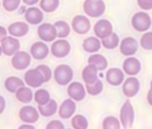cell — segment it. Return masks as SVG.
I'll return each instance as SVG.
<instances>
[{
	"label": "cell",
	"mask_w": 152,
	"mask_h": 129,
	"mask_svg": "<svg viewBox=\"0 0 152 129\" xmlns=\"http://www.w3.org/2000/svg\"><path fill=\"white\" fill-rule=\"evenodd\" d=\"M73 78L72 69L66 64L59 65L54 70V79L57 84L61 86H66L70 83Z\"/></svg>",
	"instance_id": "1"
},
{
	"label": "cell",
	"mask_w": 152,
	"mask_h": 129,
	"mask_svg": "<svg viewBox=\"0 0 152 129\" xmlns=\"http://www.w3.org/2000/svg\"><path fill=\"white\" fill-rule=\"evenodd\" d=\"M105 8L106 6L102 0H86L84 3V11L88 16L93 18L102 15Z\"/></svg>",
	"instance_id": "2"
},
{
	"label": "cell",
	"mask_w": 152,
	"mask_h": 129,
	"mask_svg": "<svg viewBox=\"0 0 152 129\" xmlns=\"http://www.w3.org/2000/svg\"><path fill=\"white\" fill-rule=\"evenodd\" d=\"M121 124L125 128H131L134 121V111L130 101H126L120 111Z\"/></svg>",
	"instance_id": "3"
},
{
	"label": "cell",
	"mask_w": 152,
	"mask_h": 129,
	"mask_svg": "<svg viewBox=\"0 0 152 129\" xmlns=\"http://www.w3.org/2000/svg\"><path fill=\"white\" fill-rule=\"evenodd\" d=\"M132 25L134 29L140 32L148 30L151 25V19L147 12H136L132 19Z\"/></svg>",
	"instance_id": "4"
},
{
	"label": "cell",
	"mask_w": 152,
	"mask_h": 129,
	"mask_svg": "<svg viewBox=\"0 0 152 129\" xmlns=\"http://www.w3.org/2000/svg\"><path fill=\"white\" fill-rule=\"evenodd\" d=\"M20 44L18 39L12 37H4L1 39V48L4 54L11 56L15 54L20 49Z\"/></svg>",
	"instance_id": "5"
},
{
	"label": "cell",
	"mask_w": 152,
	"mask_h": 129,
	"mask_svg": "<svg viewBox=\"0 0 152 129\" xmlns=\"http://www.w3.org/2000/svg\"><path fill=\"white\" fill-rule=\"evenodd\" d=\"M37 34L38 37L45 42H52L58 37L56 27L50 23L41 24L37 29Z\"/></svg>",
	"instance_id": "6"
},
{
	"label": "cell",
	"mask_w": 152,
	"mask_h": 129,
	"mask_svg": "<svg viewBox=\"0 0 152 129\" xmlns=\"http://www.w3.org/2000/svg\"><path fill=\"white\" fill-rule=\"evenodd\" d=\"M24 79L27 85H28L31 87H39L42 86V84L45 81V78L42 75V73L36 68L33 70H29L25 73Z\"/></svg>",
	"instance_id": "7"
},
{
	"label": "cell",
	"mask_w": 152,
	"mask_h": 129,
	"mask_svg": "<svg viewBox=\"0 0 152 129\" xmlns=\"http://www.w3.org/2000/svg\"><path fill=\"white\" fill-rule=\"evenodd\" d=\"M70 52V45L67 40L60 39L55 41L51 46V53L57 58H63Z\"/></svg>",
	"instance_id": "8"
},
{
	"label": "cell",
	"mask_w": 152,
	"mask_h": 129,
	"mask_svg": "<svg viewBox=\"0 0 152 129\" xmlns=\"http://www.w3.org/2000/svg\"><path fill=\"white\" fill-rule=\"evenodd\" d=\"M71 27L75 32H77V34L83 35L89 31L91 24H90V21L86 16L77 15L72 20Z\"/></svg>",
	"instance_id": "9"
},
{
	"label": "cell",
	"mask_w": 152,
	"mask_h": 129,
	"mask_svg": "<svg viewBox=\"0 0 152 129\" xmlns=\"http://www.w3.org/2000/svg\"><path fill=\"white\" fill-rule=\"evenodd\" d=\"M30 55L26 52H17L12 59V65L15 70H22L30 64Z\"/></svg>",
	"instance_id": "10"
},
{
	"label": "cell",
	"mask_w": 152,
	"mask_h": 129,
	"mask_svg": "<svg viewBox=\"0 0 152 129\" xmlns=\"http://www.w3.org/2000/svg\"><path fill=\"white\" fill-rule=\"evenodd\" d=\"M94 29V34L96 35V37L102 39V38L107 37L112 33L113 27H112V24L109 21L103 19L96 22Z\"/></svg>",
	"instance_id": "11"
},
{
	"label": "cell",
	"mask_w": 152,
	"mask_h": 129,
	"mask_svg": "<svg viewBox=\"0 0 152 129\" xmlns=\"http://www.w3.org/2000/svg\"><path fill=\"white\" fill-rule=\"evenodd\" d=\"M140 89V82L135 77L128 78L123 85V93L128 97H134L137 95Z\"/></svg>",
	"instance_id": "12"
},
{
	"label": "cell",
	"mask_w": 152,
	"mask_h": 129,
	"mask_svg": "<svg viewBox=\"0 0 152 129\" xmlns=\"http://www.w3.org/2000/svg\"><path fill=\"white\" fill-rule=\"evenodd\" d=\"M20 118L23 122L35 123L37 121L39 115L37 109L33 106L26 105L23 106L20 111Z\"/></svg>",
	"instance_id": "13"
},
{
	"label": "cell",
	"mask_w": 152,
	"mask_h": 129,
	"mask_svg": "<svg viewBox=\"0 0 152 129\" xmlns=\"http://www.w3.org/2000/svg\"><path fill=\"white\" fill-rule=\"evenodd\" d=\"M138 50L137 41L134 37H126L121 41L120 52L125 56H130L135 54Z\"/></svg>",
	"instance_id": "14"
},
{
	"label": "cell",
	"mask_w": 152,
	"mask_h": 129,
	"mask_svg": "<svg viewBox=\"0 0 152 129\" xmlns=\"http://www.w3.org/2000/svg\"><path fill=\"white\" fill-rule=\"evenodd\" d=\"M68 95L71 99L80 102L86 97V89L81 83L72 82L68 87Z\"/></svg>",
	"instance_id": "15"
},
{
	"label": "cell",
	"mask_w": 152,
	"mask_h": 129,
	"mask_svg": "<svg viewBox=\"0 0 152 129\" xmlns=\"http://www.w3.org/2000/svg\"><path fill=\"white\" fill-rule=\"evenodd\" d=\"M141 62L134 57H128L123 64L124 71L129 76H135L141 70Z\"/></svg>",
	"instance_id": "16"
},
{
	"label": "cell",
	"mask_w": 152,
	"mask_h": 129,
	"mask_svg": "<svg viewBox=\"0 0 152 129\" xmlns=\"http://www.w3.org/2000/svg\"><path fill=\"white\" fill-rule=\"evenodd\" d=\"M124 73L120 69L111 68L107 71L106 80L111 86H119L124 81Z\"/></svg>",
	"instance_id": "17"
},
{
	"label": "cell",
	"mask_w": 152,
	"mask_h": 129,
	"mask_svg": "<svg viewBox=\"0 0 152 129\" xmlns=\"http://www.w3.org/2000/svg\"><path fill=\"white\" fill-rule=\"evenodd\" d=\"M30 54L36 60H43L48 55L49 48L43 42H36L30 48Z\"/></svg>",
	"instance_id": "18"
},
{
	"label": "cell",
	"mask_w": 152,
	"mask_h": 129,
	"mask_svg": "<svg viewBox=\"0 0 152 129\" xmlns=\"http://www.w3.org/2000/svg\"><path fill=\"white\" fill-rule=\"evenodd\" d=\"M76 111V103L72 101V99L65 100L59 109V115L61 119H67L71 118V116Z\"/></svg>",
	"instance_id": "19"
},
{
	"label": "cell",
	"mask_w": 152,
	"mask_h": 129,
	"mask_svg": "<svg viewBox=\"0 0 152 129\" xmlns=\"http://www.w3.org/2000/svg\"><path fill=\"white\" fill-rule=\"evenodd\" d=\"M25 19L28 23L37 25L42 22L44 19V14L40 11V9L37 7H29L25 12Z\"/></svg>",
	"instance_id": "20"
},
{
	"label": "cell",
	"mask_w": 152,
	"mask_h": 129,
	"mask_svg": "<svg viewBox=\"0 0 152 129\" xmlns=\"http://www.w3.org/2000/svg\"><path fill=\"white\" fill-rule=\"evenodd\" d=\"M28 25L22 21H16L8 27V32L14 37H23L28 32Z\"/></svg>",
	"instance_id": "21"
},
{
	"label": "cell",
	"mask_w": 152,
	"mask_h": 129,
	"mask_svg": "<svg viewBox=\"0 0 152 129\" xmlns=\"http://www.w3.org/2000/svg\"><path fill=\"white\" fill-rule=\"evenodd\" d=\"M97 73H98V69L94 65L89 64L82 71L83 80L85 81L86 84L94 83V81H96L98 79Z\"/></svg>",
	"instance_id": "22"
},
{
	"label": "cell",
	"mask_w": 152,
	"mask_h": 129,
	"mask_svg": "<svg viewBox=\"0 0 152 129\" xmlns=\"http://www.w3.org/2000/svg\"><path fill=\"white\" fill-rule=\"evenodd\" d=\"M101 41L94 37H90L84 40L83 48L87 53H95L101 48Z\"/></svg>",
	"instance_id": "23"
},
{
	"label": "cell",
	"mask_w": 152,
	"mask_h": 129,
	"mask_svg": "<svg viewBox=\"0 0 152 129\" xmlns=\"http://www.w3.org/2000/svg\"><path fill=\"white\" fill-rule=\"evenodd\" d=\"M38 111L44 117H51L57 111V103L54 100H50L47 103L38 105Z\"/></svg>",
	"instance_id": "24"
},
{
	"label": "cell",
	"mask_w": 152,
	"mask_h": 129,
	"mask_svg": "<svg viewBox=\"0 0 152 129\" xmlns=\"http://www.w3.org/2000/svg\"><path fill=\"white\" fill-rule=\"evenodd\" d=\"M4 86L10 93H16L20 87L24 86V83L20 78L17 77H9L6 78Z\"/></svg>",
	"instance_id": "25"
},
{
	"label": "cell",
	"mask_w": 152,
	"mask_h": 129,
	"mask_svg": "<svg viewBox=\"0 0 152 129\" xmlns=\"http://www.w3.org/2000/svg\"><path fill=\"white\" fill-rule=\"evenodd\" d=\"M88 63L94 65L98 69V70H104L108 66L107 59L102 54L91 55L88 59Z\"/></svg>",
	"instance_id": "26"
},
{
	"label": "cell",
	"mask_w": 152,
	"mask_h": 129,
	"mask_svg": "<svg viewBox=\"0 0 152 129\" xmlns=\"http://www.w3.org/2000/svg\"><path fill=\"white\" fill-rule=\"evenodd\" d=\"M16 98L22 103H28L32 100V92L29 88L22 86L16 93Z\"/></svg>",
	"instance_id": "27"
},
{
	"label": "cell",
	"mask_w": 152,
	"mask_h": 129,
	"mask_svg": "<svg viewBox=\"0 0 152 129\" xmlns=\"http://www.w3.org/2000/svg\"><path fill=\"white\" fill-rule=\"evenodd\" d=\"M119 43V38L118 36L116 33H111L110 36H108L105 38L102 39V45L107 48V49H114L118 45Z\"/></svg>",
	"instance_id": "28"
},
{
	"label": "cell",
	"mask_w": 152,
	"mask_h": 129,
	"mask_svg": "<svg viewBox=\"0 0 152 129\" xmlns=\"http://www.w3.org/2000/svg\"><path fill=\"white\" fill-rule=\"evenodd\" d=\"M54 26L57 29V36L59 37H66L70 32L69 25L64 21H59L54 23Z\"/></svg>",
	"instance_id": "29"
},
{
	"label": "cell",
	"mask_w": 152,
	"mask_h": 129,
	"mask_svg": "<svg viewBox=\"0 0 152 129\" xmlns=\"http://www.w3.org/2000/svg\"><path fill=\"white\" fill-rule=\"evenodd\" d=\"M86 92L91 95H97L102 93L103 89V84L100 79H97L94 83L91 84H86Z\"/></svg>",
	"instance_id": "30"
},
{
	"label": "cell",
	"mask_w": 152,
	"mask_h": 129,
	"mask_svg": "<svg viewBox=\"0 0 152 129\" xmlns=\"http://www.w3.org/2000/svg\"><path fill=\"white\" fill-rule=\"evenodd\" d=\"M34 100L38 105L45 104L51 100L50 99V94L45 89H39L35 93Z\"/></svg>",
	"instance_id": "31"
},
{
	"label": "cell",
	"mask_w": 152,
	"mask_h": 129,
	"mask_svg": "<svg viewBox=\"0 0 152 129\" xmlns=\"http://www.w3.org/2000/svg\"><path fill=\"white\" fill-rule=\"evenodd\" d=\"M59 0H41L40 7L45 12H53L59 6Z\"/></svg>",
	"instance_id": "32"
},
{
	"label": "cell",
	"mask_w": 152,
	"mask_h": 129,
	"mask_svg": "<svg viewBox=\"0 0 152 129\" xmlns=\"http://www.w3.org/2000/svg\"><path fill=\"white\" fill-rule=\"evenodd\" d=\"M72 128L75 129H86L88 128L87 119L83 115H76L71 120Z\"/></svg>",
	"instance_id": "33"
},
{
	"label": "cell",
	"mask_w": 152,
	"mask_h": 129,
	"mask_svg": "<svg viewBox=\"0 0 152 129\" xmlns=\"http://www.w3.org/2000/svg\"><path fill=\"white\" fill-rule=\"evenodd\" d=\"M102 128L119 129L120 128V122L115 117H107L102 122Z\"/></svg>",
	"instance_id": "34"
},
{
	"label": "cell",
	"mask_w": 152,
	"mask_h": 129,
	"mask_svg": "<svg viewBox=\"0 0 152 129\" xmlns=\"http://www.w3.org/2000/svg\"><path fill=\"white\" fill-rule=\"evenodd\" d=\"M141 45L145 50H152V32H147L141 38Z\"/></svg>",
	"instance_id": "35"
},
{
	"label": "cell",
	"mask_w": 152,
	"mask_h": 129,
	"mask_svg": "<svg viewBox=\"0 0 152 129\" xmlns=\"http://www.w3.org/2000/svg\"><path fill=\"white\" fill-rule=\"evenodd\" d=\"M20 4V0H3V6L7 12L15 11Z\"/></svg>",
	"instance_id": "36"
},
{
	"label": "cell",
	"mask_w": 152,
	"mask_h": 129,
	"mask_svg": "<svg viewBox=\"0 0 152 129\" xmlns=\"http://www.w3.org/2000/svg\"><path fill=\"white\" fill-rule=\"evenodd\" d=\"M37 69L42 73L45 82H47V81H49L51 79V78H52V71H51L50 68L47 65L41 64V65H38L37 67Z\"/></svg>",
	"instance_id": "37"
},
{
	"label": "cell",
	"mask_w": 152,
	"mask_h": 129,
	"mask_svg": "<svg viewBox=\"0 0 152 129\" xmlns=\"http://www.w3.org/2000/svg\"><path fill=\"white\" fill-rule=\"evenodd\" d=\"M139 6L143 10H151L152 0H137Z\"/></svg>",
	"instance_id": "38"
},
{
	"label": "cell",
	"mask_w": 152,
	"mask_h": 129,
	"mask_svg": "<svg viewBox=\"0 0 152 129\" xmlns=\"http://www.w3.org/2000/svg\"><path fill=\"white\" fill-rule=\"evenodd\" d=\"M64 125L59 120H53L47 124L46 129H63Z\"/></svg>",
	"instance_id": "39"
},
{
	"label": "cell",
	"mask_w": 152,
	"mask_h": 129,
	"mask_svg": "<svg viewBox=\"0 0 152 129\" xmlns=\"http://www.w3.org/2000/svg\"><path fill=\"white\" fill-rule=\"evenodd\" d=\"M24 2V4H28V5H33L35 4H37L39 0H22Z\"/></svg>",
	"instance_id": "40"
},
{
	"label": "cell",
	"mask_w": 152,
	"mask_h": 129,
	"mask_svg": "<svg viewBox=\"0 0 152 129\" xmlns=\"http://www.w3.org/2000/svg\"><path fill=\"white\" fill-rule=\"evenodd\" d=\"M147 99H148V103H150V105H151L152 106V90L151 89L148 92Z\"/></svg>",
	"instance_id": "41"
},
{
	"label": "cell",
	"mask_w": 152,
	"mask_h": 129,
	"mask_svg": "<svg viewBox=\"0 0 152 129\" xmlns=\"http://www.w3.org/2000/svg\"><path fill=\"white\" fill-rule=\"evenodd\" d=\"M0 29H1V39H2L3 37H5V35H6V30H5V29H4L3 26H1Z\"/></svg>",
	"instance_id": "42"
},
{
	"label": "cell",
	"mask_w": 152,
	"mask_h": 129,
	"mask_svg": "<svg viewBox=\"0 0 152 129\" xmlns=\"http://www.w3.org/2000/svg\"><path fill=\"white\" fill-rule=\"evenodd\" d=\"M1 103H2V105H1V113L4 111V97L1 96Z\"/></svg>",
	"instance_id": "43"
},
{
	"label": "cell",
	"mask_w": 152,
	"mask_h": 129,
	"mask_svg": "<svg viewBox=\"0 0 152 129\" xmlns=\"http://www.w3.org/2000/svg\"><path fill=\"white\" fill-rule=\"evenodd\" d=\"M22 128H34L32 126H28V125H23V126H20V129Z\"/></svg>",
	"instance_id": "44"
},
{
	"label": "cell",
	"mask_w": 152,
	"mask_h": 129,
	"mask_svg": "<svg viewBox=\"0 0 152 129\" xmlns=\"http://www.w3.org/2000/svg\"><path fill=\"white\" fill-rule=\"evenodd\" d=\"M151 89L152 90V80H151Z\"/></svg>",
	"instance_id": "45"
}]
</instances>
